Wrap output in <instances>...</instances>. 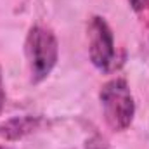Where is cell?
<instances>
[{
  "instance_id": "1",
  "label": "cell",
  "mask_w": 149,
  "mask_h": 149,
  "mask_svg": "<svg viewBox=\"0 0 149 149\" xmlns=\"http://www.w3.org/2000/svg\"><path fill=\"white\" fill-rule=\"evenodd\" d=\"M101 102L106 121L113 130H125L132 123L135 106L125 80L116 78L108 81L101 90Z\"/></svg>"
},
{
  "instance_id": "2",
  "label": "cell",
  "mask_w": 149,
  "mask_h": 149,
  "mask_svg": "<svg viewBox=\"0 0 149 149\" xmlns=\"http://www.w3.org/2000/svg\"><path fill=\"white\" fill-rule=\"evenodd\" d=\"M26 52L30 57L33 81L43 80L57 61V40L54 33L43 26L31 28L26 40Z\"/></svg>"
},
{
  "instance_id": "3",
  "label": "cell",
  "mask_w": 149,
  "mask_h": 149,
  "mask_svg": "<svg viewBox=\"0 0 149 149\" xmlns=\"http://www.w3.org/2000/svg\"><path fill=\"white\" fill-rule=\"evenodd\" d=\"M88 50L92 63L102 70L108 71L114 63V43L113 33L104 19L94 17L88 24Z\"/></svg>"
},
{
  "instance_id": "4",
  "label": "cell",
  "mask_w": 149,
  "mask_h": 149,
  "mask_svg": "<svg viewBox=\"0 0 149 149\" xmlns=\"http://www.w3.org/2000/svg\"><path fill=\"white\" fill-rule=\"evenodd\" d=\"M40 125V120L33 116H16L0 125V135L7 141H17L28 134H31Z\"/></svg>"
},
{
  "instance_id": "5",
  "label": "cell",
  "mask_w": 149,
  "mask_h": 149,
  "mask_svg": "<svg viewBox=\"0 0 149 149\" xmlns=\"http://www.w3.org/2000/svg\"><path fill=\"white\" fill-rule=\"evenodd\" d=\"M3 101H5V94H3V85H2V73H0V113L3 108Z\"/></svg>"
},
{
  "instance_id": "6",
  "label": "cell",
  "mask_w": 149,
  "mask_h": 149,
  "mask_svg": "<svg viewBox=\"0 0 149 149\" xmlns=\"http://www.w3.org/2000/svg\"><path fill=\"white\" fill-rule=\"evenodd\" d=\"M0 149H9V148H2V146H0Z\"/></svg>"
}]
</instances>
